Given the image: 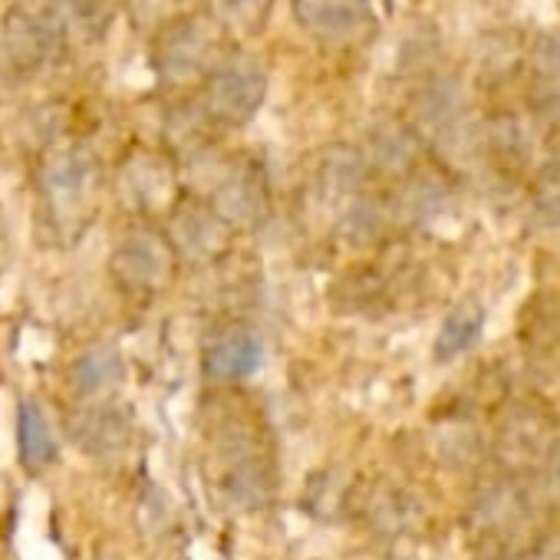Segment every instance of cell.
<instances>
[{
	"label": "cell",
	"mask_w": 560,
	"mask_h": 560,
	"mask_svg": "<svg viewBox=\"0 0 560 560\" xmlns=\"http://www.w3.org/2000/svg\"><path fill=\"white\" fill-rule=\"evenodd\" d=\"M67 54V21L60 0H14L4 18V63L14 77L27 80Z\"/></svg>",
	"instance_id": "1"
},
{
	"label": "cell",
	"mask_w": 560,
	"mask_h": 560,
	"mask_svg": "<svg viewBox=\"0 0 560 560\" xmlns=\"http://www.w3.org/2000/svg\"><path fill=\"white\" fill-rule=\"evenodd\" d=\"M224 27L214 14H182L168 21L152 47V67L165 86L205 80L221 60Z\"/></svg>",
	"instance_id": "2"
},
{
	"label": "cell",
	"mask_w": 560,
	"mask_h": 560,
	"mask_svg": "<svg viewBox=\"0 0 560 560\" xmlns=\"http://www.w3.org/2000/svg\"><path fill=\"white\" fill-rule=\"evenodd\" d=\"M264 96H267L264 63L247 54H234L205 77L198 93V116L211 126L237 129L257 116Z\"/></svg>",
	"instance_id": "3"
},
{
	"label": "cell",
	"mask_w": 560,
	"mask_h": 560,
	"mask_svg": "<svg viewBox=\"0 0 560 560\" xmlns=\"http://www.w3.org/2000/svg\"><path fill=\"white\" fill-rule=\"evenodd\" d=\"M211 208L231 231H250L264 224L270 214V182L264 165L254 159H237L214 185Z\"/></svg>",
	"instance_id": "4"
},
{
	"label": "cell",
	"mask_w": 560,
	"mask_h": 560,
	"mask_svg": "<svg viewBox=\"0 0 560 560\" xmlns=\"http://www.w3.org/2000/svg\"><path fill=\"white\" fill-rule=\"evenodd\" d=\"M109 270L126 291L152 294L172 280L175 250H172L168 237L159 231H132L116 244V250L109 257Z\"/></svg>",
	"instance_id": "5"
},
{
	"label": "cell",
	"mask_w": 560,
	"mask_h": 560,
	"mask_svg": "<svg viewBox=\"0 0 560 560\" xmlns=\"http://www.w3.org/2000/svg\"><path fill=\"white\" fill-rule=\"evenodd\" d=\"M530 521V498L511 481H485L468 504V524L481 544H517V534Z\"/></svg>",
	"instance_id": "6"
},
{
	"label": "cell",
	"mask_w": 560,
	"mask_h": 560,
	"mask_svg": "<svg viewBox=\"0 0 560 560\" xmlns=\"http://www.w3.org/2000/svg\"><path fill=\"white\" fill-rule=\"evenodd\" d=\"M175 257L188 260H214L228 250L231 244V228L214 214L211 205L201 201H182L168 214V231H165Z\"/></svg>",
	"instance_id": "7"
},
{
	"label": "cell",
	"mask_w": 560,
	"mask_h": 560,
	"mask_svg": "<svg viewBox=\"0 0 560 560\" xmlns=\"http://www.w3.org/2000/svg\"><path fill=\"white\" fill-rule=\"evenodd\" d=\"M553 445V419L537 402H514L498 425V448L511 465H540Z\"/></svg>",
	"instance_id": "8"
},
{
	"label": "cell",
	"mask_w": 560,
	"mask_h": 560,
	"mask_svg": "<svg viewBox=\"0 0 560 560\" xmlns=\"http://www.w3.org/2000/svg\"><path fill=\"white\" fill-rule=\"evenodd\" d=\"M260 363H264V340L247 327L221 330L218 337L208 340L201 357L205 376L214 383H241L254 376Z\"/></svg>",
	"instance_id": "9"
},
{
	"label": "cell",
	"mask_w": 560,
	"mask_h": 560,
	"mask_svg": "<svg viewBox=\"0 0 560 560\" xmlns=\"http://www.w3.org/2000/svg\"><path fill=\"white\" fill-rule=\"evenodd\" d=\"M67 432L73 445L93 458L119 455L129 442V419L109 402H90L67 416Z\"/></svg>",
	"instance_id": "10"
},
{
	"label": "cell",
	"mask_w": 560,
	"mask_h": 560,
	"mask_svg": "<svg viewBox=\"0 0 560 560\" xmlns=\"http://www.w3.org/2000/svg\"><path fill=\"white\" fill-rule=\"evenodd\" d=\"M93 178H96V162L80 145L57 149L54 155H47V162L40 168V188L54 205L80 201L90 191Z\"/></svg>",
	"instance_id": "11"
},
{
	"label": "cell",
	"mask_w": 560,
	"mask_h": 560,
	"mask_svg": "<svg viewBox=\"0 0 560 560\" xmlns=\"http://www.w3.org/2000/svg\"><path fill=\"white\" fill-rule=\"evenodd\" d=\"M294 14L317 40H350L370 18L366 0H294Z\"/></svg>",
	"instance_id": "12"
},
{
	"label": "cell",
	"mask_w": 560,
	"mask_h": 560,
	"mask_svg": "<svg viewBox=\"0 0 560 560\" xmlns=\"http://www.w3.org/2000/svg\"><path fill=\"white\" fill-rule=\"evenodd\" d=\"M221 494L237 511H260L277 498V471L257 455H237L221 478Z\"/></svg>",
	"instance_id": "13"
},
{
	"label": "cell",
	"mask_w": 560,
	"mask_h": 560,
	"mask_svg": "<svg viewBox=\"0 0 560 560\" xmlns=\"http://www.w3.org/2000/svg\"><path fill=\"white\" fill-rule=\"evenodd\" d=\"M524 350L534 370L560 373V298H537L524 317Z\"/></svg>",
	"instance_id": "14"
},
{
	"label": "cell",
	"mask_w": 560,
	"mask_h": 560,
	"mask_svg": "<svg viewBox=\"0 0 560 560\" xmlns=\"http://www.w3.org/2000/svg\"><path fill=\"white\" fill-rule=\"evenodd\" d=\"M126 380V360L113 343H100L77 357L70 370V383L80 396H103L113 393Z\"/></svg>",
	"instance_id": "15"
},
{
	"label": "cell",
	"mask_w": 560,
	"mask_h": 560,
	"mask_svg": "<svg viewBox=\"0 0 560 560\" xmlns=\"http://www.w3.org/2000/svg\"><path fill=\"white\" fill-rule=\"evenodd\" d=\"M363 159L386 175H406L419 162V139L399 122H380L370 132V152Z\"/></svg>",
	"instance_id": "16"
},
{
	"label": "cell",
	"mask_w": 560,
	"mask_h": 560,
	"mask_svg": "<svg viewBox=\"0 0 560 560\" xmlns=\"http://www.w3.org/2000/svg\"><path fill=\"white\" fill-rule=\"evenodd\" d=\"M18 448L27 471H44L57 458V439L47 412L37 402H21L18 412Z\"/></svg>",
	"instance_id": "17"
},
{
	"label": "cell",
	"mask_w": 560,
	"mask_h": 560,
	"mask_svg": "<svg viewBox=\"0 0 560 560\" xmlns=\"http://www.w3.org/2000/svg\"><path fill=\"white\" fill-rule=\"evenodd\" d=\"M366 168L370 165H366L363 152L337 145V149L324 152V159L317 165V185L327 198H353L366 182Z\"/></svg>",
	"instance_id": "18"
},
{
	"label": "cell",
	"mask_w": 560,
	"mask_h": 560,
	"mask_svg": "<svg viewBox=\"0 0 560 560\" xmlns=\"http://www.w3.org/2000/svg\"><path fill=\"white\" fill-rule=\"evenodd\" d=\"M485 330V307L475 304V301H465L458 304L445 320H442V330L435 337V360L439 363H452L458 360L462 353H468L478 337Z\"/></svg>",
	"instance_id": "19"
},
{
	"label": "cell",
	"mask_w": 560,
	"mask_h": 560,
	"mask_svg": "<svg viewBox=\"0 0 560 560\" xmlns=\"http://www.w3.org/2000/svg\"><path fill=\"white\" fill-rule=\"evenodd\" d=\"M366 517L376 530L383 534H399V530H409L416 521H419V501L402 491V488H393V485H380L370 498H366Z\"/></svg>",
	"instance_id": "20"
},
{
	"label": "cell",
	"mask_w": 560,
	"mask_h": 560,
	"mask_svg": "<svg viewBox=\"0 0 560 560\" xmlns=\"http://www.w3.org/2000/svg\"><path fill=\"white\" fill-rule=\"evenodd\" d=\"M386 218H389V211L383 208V201H376V198H353L347 205V211L340 214V221H337V234L350 247H366V244H373L386 231Z\"/></svg>",
	"instance_id": "21"
},
{
	"label": "cell",
	"mask_w": 560,
	"mask_h": 560,
	"mask_svg": "<svg viewBox=\"0 0 560 560\" xmlns=\"http://www.w3.org/2000/svg\"><path fill=\"white\" fill-rule=\"evenodd\" d=\"M350 501H353V491H350V481L343 478V471H317L307 481L304 508L314 511L317 517H337Z\"/></svg>",
	"instance_id": "22"
},
{
	"label": "cell",
	"mask_w": 560,
	"mask_h": 560,
	"mask_svg": "<svg viewBox=\"0 0 560 560\" xmlns=\"http://www.w3.org/2000/svg\"><path fill=\"white\" fill-rule=\"evenodd\" d=\"M270 11V0H218V24L224 31H237V34H254L264 18Z\"/></svg>",
	"instance_id": "23"
},
{
	"label": "cell",
	"mask_w": 560,
	"mask_h": 560,
	"mask_svg": "<svg viewBox=\"0 0 560 560\" xmlns=\"http://www.w3.org/2000/svg\"><path fill=\"white\" fill-rule=\"evenodd\" d=\"M73 4V14L80 21V27L90 34V37H103L119 11V0H70Z\"/></svg>",
	"instance_id": "24"
},
{
	"label": "cell",
	"mask_w": 560,
	"mask_h": 560,
	"mask_svg": "<svg viewBox=\"0 0 560 560\" xmlns=\"http://www.w3.org/2000/svg\"><path fill=\"white\" fill-rule=\"evenodd\" d=\"M540 485L553 501H560V442H553L550 452L540 458Z\"/></svg>",
	"instance_id": "25"
},
{
	"label": "cell",
	"mask_w": 560,
	"mask_h": 560,
	"mask_svg": "<svg viewBox=\"0 0 560 560\" xmlns=\"http://www.w3.org/2000/svg\"><path fill=\"white\" fill-rule=\"evenodd\" d=\"M527 560H560V534H550L537 544V550Z\"/></svg>",
	"instance_id": "26"
}]
</instances>
